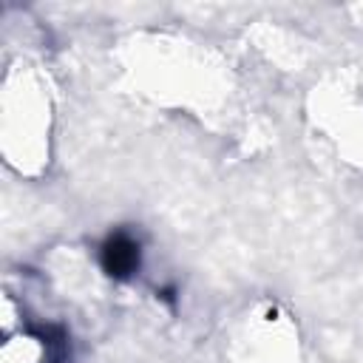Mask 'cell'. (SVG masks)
Listing matches in <instances>:
<instances>
[{"label": "cell", "mask_w": 363, "mask_h": 363, "mask_svg": "<svg viewBox=\"0 0 363 363\" xmlns=\"http://www.w3.org/2000/svg\"><path fill=\"white\" fill-rule=\"evenodd\" d=\"M28 357H45L43 354V337H28ZM3 363H23V354H20V360H3Z\"/></svg>", "instance_id": "cell-2"}, {"label": "cell", "mask_w": 363, "mask_h": 363, "mask_svg": "<svg viewBox=\"0 0 363 363\" xmlns=\"http://www.w3.org/2000/svg\"><path fill=\"white\" fill-rule=\"evenodd\" d=\"M102 264H105L108 275H113V278L130 275L139 267V244L125 233L111 235L102 247Z\"/></svg>", "instance_id": "cell-1"}]
</instances>
